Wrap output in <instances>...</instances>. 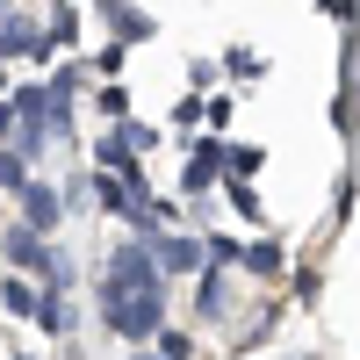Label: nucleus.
Returning <instances> with one entry per match:
<instances>
[{
	"label": "nucleus",
	"mask_w": 360,
	"mask_h": 360,
	"mask_svg": "<svg viewBox=\"0 0 360 360\" xmlns=\"http://www.w3.org/2000/svg\"><path fill=\"white\" fill-rule=\"evenodd\" d=\"M108 317H115V332H123V339L152 332V324H159V288H130V295H108Z\"/></svg>",
	"instance_id": "obj_1"
},
{
	"label": "nucleus",
	"mask_w": 360,
	"mask_h": 360,
	"mask_svg": "<svg viewBox=\"0 0 360 360\" xmlns=\"http://www.w3.org/2000/svg\"><path fill=\"white\" fill-rule=\"evenodd\" d=\"M22 209H29V224H44V231L58 224V195H51V188H29V195H22Z\"/></svg>",
	"instance_id": "obj_2"
},
{
	"label": "nucleus",
	"mask_w": 360,
	"mask_h": 360,
	"mask_svg": "<svg viewBox=\"0 0 360 360\" xmlns=\"http://www.w3.org/2000/svg\"><path fill=\"white\" fill-rule=\"evenodd\" d=\"M8 252H15L22 266H37V274L51 266V259H44V245H37V238H29V231H15V238H8Z\"/></svg>",
	"instance_id": "obj_3"
},
{
	"label": "nucleus",
	"mask_w": 360,
	"mask_h": 360,
	"mask_svg": "<svg viewBox=\"0 0 360 360\" xmlns=\"http://www.w3.org/2000/svg\"><path fill=\"white\" fill-rule=\"evenodd\" d=\"M15 180H22V166H15V159H0V188H15Z\"/></svg>",
	"instance_id": "obj_4"
}]
</instances>
